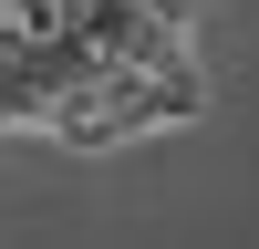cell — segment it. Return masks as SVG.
Masks as SVG:
<instances>
[{
  "mask_svg": "<svg viewBox=\"0 0 259 249\" xmlns=\"http://www.w3.org/2000/svg\"><path fill=\"white\" fill-rule=\"evenodd\" d=\"M73 31H94L114 62H135V73L197 94V62H187V0H94Z\"/></svg>",
  "mask_w": 259,
  "mask_h": 249,
  "instance_id": "cell-1",
  "label": "cell"
},
{
  "mask_svg": "<svg viewBox=\"0 0 259 249\" xmlns=\"http://www.w3.org/2000/svg\"><path fill=\"white\" fill-rule=\"evenodd\" d=\"M177 114H197V94H177L156 73H114V83H94V94L62 104L52 135L62 145H114V135H145V124H177Z\"/></svg>",
  "mask_w": 259,
  "mask_h": 249,
  "instance_id": "cell-2",
  "label": "cell"
}]
</instances>
